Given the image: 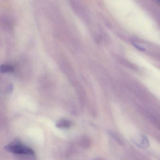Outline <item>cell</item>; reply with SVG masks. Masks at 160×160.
Segmentation results:
<instances>
[{
	"label": "cell",
	"instance_id": "3",
	"mask_svg": "<svg viewBox=\"0 0 160 160\" xmlns=\"http://www.w3.org/2000/svg\"><path fill=\"white\" fill-rule=\"evenodd\" d=\"M15 71L13 66L9 64H2L0 65V73H12Z\"/></svg>",
	"mask_w": 160,
	"mask_h": 160
},
{
	"label": "cell",
	"instance_id": "6",
	"mask_svg": "<svg viewBox=\"0 0 160 160\" xmlns=\"http://www.w3.org/2000/svg\"><path fill=\"white\" fill-rule=\"evenodd\" d=\"M157 1H158L159 2V0H157Z\"/></svg>",
	"mask_w": 160,
	"mask_h": 160
},
{
	"label": "cell",
	"instance_id": "4",
	"mask_svg": "<svg viewBox=\"0 0 160 160\" xmlns=\"http://www.w3.org/2000/svg\"><path fill=\"white\" fill-rule=\"evenodd\" d=\"M71 123L69 120L62 119L59 120L56 124V127L59 128H67L70 127Z\"/></svg>",
	"mask_w": 160,
	"mask_h": 160
},
{
	"label": "cell",
	"instance_id": "1",
	"mask_svg": "<svg viewBox=\"0 0 160 160\" xmlns=\"http://www.w3.org/2000/svg\"><path fill=\"white\" fill-rule=\"evenodd\" d=\"M8 152L16 155L34 156L35 152L32 148L23 144L19 140H15L5 147Z\"/></svg>",
	"mask_w": 160,
	"mask_h": 160
},
{
	"label": "cell",
	"instance_id": "2",
	"mask_svg": "<svg viewBox=\"0 0 160 160\" xmlns=\"http://www.w3.org/2000/svg\"><path fill=\"white\" fill-rule=\"evenodd\" d=\"M133 142L141 148H146L149 146V141L145 135H142L138 139L133 140Z\"/></svg>",
	"mask_w": 160,
	"mask_h": 160
},
{
	"label": "cell",
	"instance_id": "5",
	"mask_svg": "<svg viewBox=\"0 0 160 160\" xmlns=\"http://www.w3.org/2000/svg\"><path fill=\"white\" fill-rule=\"evenodd\" d=\"M133 45H134L136 48H137L138 49L140 50H145L143 48H142L141 47H140V46H138V45H136V44H133Z\"/></svg>",
	"mask_w": 160,
	"mask_h": 160
}]
</instances>
